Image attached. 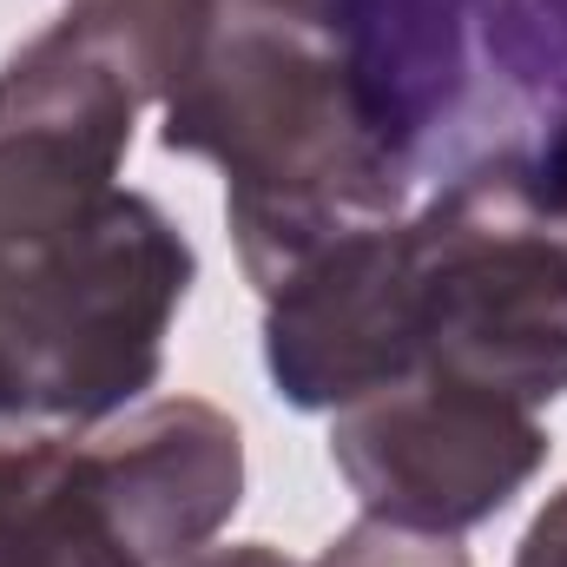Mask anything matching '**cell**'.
<instances>
[{"mask_svg":"<svg viewBox=\"0 0 567 567\" xmlns=\"http://www.w3.org/2000/svg\"><path fill=\"white\" fill-rule=\"evenodd\" d=\"M192 284L198 251L158 198L0 140V462L145 403Z\"/></svg>","mask_w":567,"mask_h":567,"instance_id":"obj_1","label":"cell"},{"mask_svg":"<svg viewBox=\"0 0 567 567\" xmlns=\"http://www.w3.org/2000/svg\"><path fill=\"white\" fill-rule=\"evenodd\" d=\"M337 27L410 185L567 126V0H337Z\"/></svg>","mask_w":567,"mask_h":567,"instance_id":"obj_4","label":"cell"},{"mask_svg":"<svg viewBox=\"0 0 567 567\" xmlns=\"http://www.w3.org/2000/svg\"><path fill=\"white\" fill-rule=\"evenodd\" d=\"M178 567H297V561L284 548H271V542H231V548H198Z\"/></svg>","mask_w":567,"mask_h":567,"instance_id":"obj_9","label":"cell"},{"mask_svg":"<svg viewBox=\"0 0 567 567\" xmlns=\"http://www.w3.org/2000/svg\"><path fill=\"white\" fill-rule=\"evenodd\" d=\"M317 567H475L462 548H455V535H410V528H390V522H357V528H343Z\"/></svg>","mask_w":567,"mask_h":567,"instance_id":"obj_7","label":"cell"},{"mask_svg":"<svg viewBox=\"0 0 567 567\" xmlns=\"http://www.w3.org/2000/svg\"><path fill=\"white\" fill-rule=\"evenodd\" d=\"M416 370L528 410L567 396V126L442 178L403 218Z\"/></svg>","mask_w":567,"mask_h":567,"instance_id":"obj_2","label":"cell"},{"mask_svg":"<svg viewBox=\"0 0 567 567\" xmlns=\"http://www.w3.org/2000/svg\"><path fill=\"white\" fill-rule=\"evenodd\" d=\"M265 370L284 403L310 416L416 377L403 218L323 245L265 297Z\"/></svg>","mask_w":567,"mask_h":567,"instance_id":"obj_6","label":"cell"},{"mask_svg":"<svg viewBox=\"0 0 567 567\" xmlns=\"http://www.w3.org/2000/svg\"><path fill=\"white\" fill-rule=\"evenodd\" d=\"M238 502V423L205 396H152L0 462V567H178Z\"/></svg>","mask_w":567,"mask_h":567,"instance_id":"obj_3","label":"cell"},{"mask_svg":"<svg viewBox=\"0 0 567 567\" xmlns=\"http://www.w3.org/2000/svg\"><path fill=\"white\" fill-rule=\"evenodd\" d=\"M515 567H567V488L548 495V508L528 522V535L515 548Z\"/></svg>","mask_w":567,"mask_h":567,"instance_id":"obj_8","label":"cell"},{"mask_svg":"<svg viewBox=\"0 0 567 567\" xmlns=\"http://www.w3.org/2000/svg\"><path fill=\"white\" fill-rule=\"evenodd\" d=\"M548 429L528 403L416 370L330 423V462L370 522L410 535H468L495 522L542 468Z\"/></svg>","mask_w":567,"mask_h":567,"instance_id":"obj_5","label":"cell"}]
</instances>
